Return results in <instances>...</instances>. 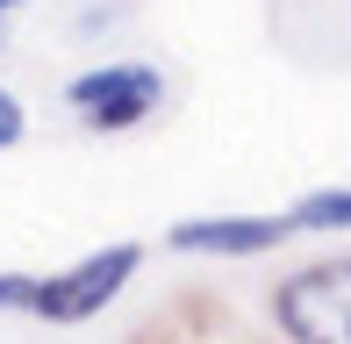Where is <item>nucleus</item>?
Returning <instances> with one entry per match:
<instances>
[{"instance_id":"obj_1","label":"nucleus","mask_w":351,"mask_h":344,"mask_svg":"<svg viewBox=\"0 0 351 344\" xmlns=\"http://www.w3.org/2000/svg\"><path fill=\"white\" fill-rule=\"evenodd\" d=\"M65 108L79 115V130L93 136H130L165 108V72L151 58H108L65 79Z\"/></svg>"},{"instance_id":"obj_2","label":"nucleus","mask_w":351,"mask_h":344,"mask_svg":"<svg viewBox=\"0 0 351 344\" xmlns=\"http://www.w3.org/2000/svg\"><path fill=\"white\" fill-rule=\"evenodd\" d=\"M136 273H143V244H136V237L101 244V251H86L79 265H65V273H43V287H36V302H29V316H36V323H58V330L93 323L101 308H115V294H130Z\"/></svg>"},{"instance_id":"obj_3","label":"nucleus","mask_w":351,"mask_h":344,"mask_svg":"<svg viewBox=\"0 0 351 344\" xmlns=\"http://www.w3.org/2000/svg\"><path fill=\"white\" fill-rule=\"evenodd\" d=\"M273 330L287 344H351V258H315L273 287Z\"/></svg>"},{"instance_id":"obj_4","label":"nucleus","mask_w":351,"mask_h":344,"mask_svg":"<svg viewBox=\"0 0 351 344\" xmlns=\"http://www.w3.org/2000/svg\"><path fill=\"white\" fill-rule=\"evenodd\" d=\"M287 237H301L294 215H186V223L165 230V251H186V258H265L280 251Z\"/></svg>"},{"instance_id":"obj_5","label":"nucleus","mask_w":351,"mask_h":344,"mask_svg":"<svg viewBox=\"0 0 351 344\" xmlns=\"http://www.w3.org/2000/svg\"><path fill=\"white\" fill-rule=\"evenodd\" d=\"M287 215H294V230H323V237L330 230H351V186H315V194H301Z\"/></svg>"},{"instance_id":"obj_6","label":"nucleus","mask_w":351,"mask_h":344,"mask_svg":"<svg viewBox=\"0 0 351 344\" xmlns=\"http://www.w3.org/2000/svg\"><path fill=\"white\" fill-rule=\"evenodd\" d=\"M36 287H43V273H0V316H29Z\"/></svg>"},{"instance_id":"obj_7","label":"nucleus","mask_w":351,"mask_h":344,"mask_svg":"<svg viewBox=\"0 0 351 344\" xmlns=\"http://www.w3.org/2000/svg\"><path fill=\"white\" fill-rule=\"evenodd\" d=\"M22 136H29V108L14 101L8 86H0V151H14V144H22Z\"/></svg>"},{"instance_id":"obj_8","label":"nucleus","mask_w":351,"mask_h":344,"mask_svg":"<svg viewBox=\"0 0 351 344\" xmlns=\"http://www.w3.org/2000/svg\"><path fill=\"white\" fill-rule=\"evenodd\" d=\"M22 8H29V0H0V36H8V22H14Z\"/></svg>"}]
</instances>
